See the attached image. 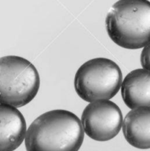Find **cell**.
Listing matches in <instances>:
<instances>
[{
	"instance_id": "obj_2",
	"label": "cell",
	"mask_w": 150,
	"mask_h": 151,
	"mask_svg": "<svg viewBox=\"0 0 150 151\" xmlns=\"http://www.w3.org/2000/svg\"><path fill=\"white\" fill-rule=\"evenodd\" d=\"M105 25L110 39L119 47H145L150 43V1L119 0L109 10Z\"/></svg>"
},
{
	"instance_id": "obj_6",
	"label": "cell",
	"mask_w": 150,
	"mask_h": 151,
	"mask_svg": "<svg viewBox=\"0 0 150 151\" xmlns=\"http://www.w3.org/2000/svg\"><path fill=\"white\" fill-rule=\"evenodd\" d=\"M26 121L13 106L0 104V151H14L25 139Z\"/></svg>"
},
{
	"instance_id": "obj_3",
	"label": "cell",
	"mask_w": 150,
	"mask_h": 151,
	"mask_svg": "<svg viewBox=\"0 0 150 151\" xmlns=\"http://www.w3.org/2000/svg\"><path fill=\"white\" fill-rule=\"evenodd\" d=\"M40 88L36 68L24 58H0V104L24 106L35 97Z\"/></svg>"
},
{
	"instance_id": "obj_7",
	"label": "cell",
	"mask_w": 150,
	"mask_h": 151,
	"mask_svg": "<svg viewBox=\"0 0 150 151\" xmlns=\"http://www.w3.org/2000/svg\"><path fill=\"white\" fill-rule=\"evenodd\" d=\"M121 97L129 109L150 107V72L144 69L132 70L122 81Z\"/></svg>"
},
{
	"instance_id": "obj_4",
	"label": "cell",
	"mask_w": 150,
	"mask_h": 151,
	"mask_svg": "<svg viewBox=\"0 0 150 151\" xmlns=\"http://www.w3.org/2000/svg\"><path fill=\"white\" fill-rule=\"evenodd\" d=\"M122 73L112 60L96 58L84 63L75 74L76 94L89 103L113 98L120 89Z\"/></svg>"
},
{
	"instance_id": "obj_8",
	"label": "cell",
	"mask_w": 150,
	"mask_h": 151,
	"mask_svg": "<svg viewBox=\"0 0 150 151\" xmlns=\"http://www.w3.org/2000/svg\"><path fill=\"white\" fill-rule=\"evenodd\" d=\"M124 137L132 147L150 148V107H139L126 114L122 123Z\"/></svg>"
},
{
	"instance_id": "obj_9",
	"label": "cell",
	"mask_w": 150,
	"mask_h": 151,
	"mask_svg": "<svg viewBox=\"0 0 150 151\" xmlns=\"http://www.w3.org/2000/svg\"><path fill=\"white\" fill-rule=\"evenodd\" d=\"M141 63L143 69L150 72V43L144 47L141 52Z\"/></svg>"
},
{
	"instance_id": "obj_1",
	"label": "cell",
	"mask_w": 150,
	"mask_h": 151,
	"mask_svg": "<svg viewBox=\"0 0 150 151\" xmlns=\"http://www.w3.org/2000/svg\"><path fill=\"white\" fill-rule=\"evenodd\" d=\"M83 140L80 119L62 109L40 115L26 130L24 139L26 151H78Z\"/></svg>"
},
{
	"instance_id": "obj_5",
	"label": "cell",
	"mask_w": 150,
	"mask_h": 151,
	"mask_svg": "<svg viewBox=\"0 0 150 151\" xmlns=\"http://www.w3.org/2000/svg\"><path fill=\"white\" fill-rule=\"evenodd\" d=\"M84 133L95 141L106 142L118 135L123 123L121 109L109 100L90 103L81 117Z\"/></svg>"
}]
</instances>
